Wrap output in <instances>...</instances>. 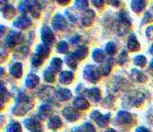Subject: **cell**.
Segmentation results:
<instances>
[{
  "label": "cell",
  "instance_id": "681fc988",
  "mask_svg": "<svg viewBox=\"0 0 153 132\" xmlns=\"http://www.w3.org/2000/svg\"><path fill=\"white\" fill-rule=\"evenodd\" d=\"M105 132H116V131H115V130H112V128H108L107 131H105Z\"/></svg>",
  "mask_w": 153,
  "mask_h": 132
},
{
  "label": "cell",
  "instance_id": "7c38bea8",
  "mask_svg": "<svg viewBox=\"0 0 153 132\" xmlns=\"http://www.w3.org/2000/svg\"><path fill=\"white\" fill-rule=\"evenodd\" d=\"M131 114L130 113H128L125 111H120L117 113V117H116V122H119V123L121 125H126V123H130L131 122Z\"/></svg>",
  "mask_w": 153,
  "mask_h": 132
},
{
  "label": "cell",
  "instance_id": "bcb514c9",
  "mask_svg": "<svg viewBox=\"0 0 153 132\" xmlns=\"http://www.w3.org/2000/svg\"><path fill=\"white\" fill-rule=\"evenodd\" d=\"M93 4H94L96 7H97V5H98V7H101V4H103V1H97V0H94Z\"/></svg>",
  "mask_w": 153,
  "mask_h": 132
},
{
  "label": "cell",
  "instance_id": "9c48e42d",
  "mask_svg": "<svg viewBox=\"0 0 153 132\" xmlns=\"http://www.w3.org/2000/svg\"><path fill=\"white\" fill-rule=\"evenodd\" d=\"M31 23H32V21L27 15H22V17H19L14 21V27L19 28V29H25V28L31 26Z\"/></svg>",
  "mask_w": 153,
  "mask_h": 132
},
{
  "label": "cell",
  "instance_id": "74e56055",
  "mask_svg": "<svg viewBox=\"0 0 153 132\" xmlns=\"http://www.w3.org/2000/svg\"><path fill=\"white\" fill-rule=\"evenodd\" d=\"M82 128H83V132H96L94 127L91 125L89 122H85V123L82 126Z\"/></svg>",
  "mask_w": 153,
  "mask_h": 132
},
{
  "label": "cell",
  "instance_id": "836d02e7",
  "mask_svg": "<svg viewBox=\"0 0 153 132\" xmlns=\"http://www.w3.org/2000/svg\"><path fill=\"white\" fill-rule=\"evenodd\" d=\"M134 64L138 65V66H146V64H147L146 56H143V55L135 56V59H134Z\"/></svg>",
  "mask_w": 153,
  "mask_h": 132
},
{
  "label": "cell",
  "instance_id": "c3c4849f",
  "mask_svg": "<svg viewBox=\"0 0 153 132\" xmlns=\"http://www.w3.org/2000/svg\"><path fill=\"white\" fill-rule=\"evenodd\" d=\"M110 3H111V4H112V5H114V7H117V5H119V4H120V1H110Z\"/></svg>",
  "mask_w": 153,
  "mask_h": 132
},
{
  "label": "cell",
  "instance_id": "816d5d0a",
  "mask_svg": "<svg viewBox=\"0 0 153 132\" xmlns=\"http://www.w3.org/2000/svg\"><path fill=\"white\" fill-rule=\"evenodd\" d=\"M149 54H152V55H153V46H152L151 48H149Z\"/></svg>",
  "mask_w": 153,
  "mask_h": 132
},
{
  "label": "cell",
  "instance_id": "f546056e",
  "mask_svg": "<svg viewBox=\"0 0 153 132\" xmlns=\"http://www.w3.org/2000/svg\"><path fill=\"white\" fill-rule=\"evenodd\" d=\"M65 61H66V64H68L71 69H76V59H75V56L73 54H69L68 56H66Z\"/></svg>",
  "mask_w": 153,
  "mask_h": 132
},
{
  "label": "cell",
  "instance_id": "4dcf8cb0",
  "mask_svg": "<svg viewBox=\"0 0 153 132\" xmlns=\"http://www.w3.org/2000/svg\"><path fill=\"white\" fill-rule=\"evenodd\" d=\"M68 48H69L68 43H66L65 41H61V42H59V43H57L56 51H57L59 54H66V52H68Z\"/></svg>",
  "mask_w": 153,
  "mask_h": 132
},
{
  "label": "cell",
  "instance_id": "44dd1931",
  "mask_svg": "<svg viewBox=\"0 0 153 132\" xmlns=\"http://www.w3.org/2000/svg\"><path fill=\"white\" fill-rule=\"evenodd\" d=\"M87 52H88V48H87V46H79L78 48H76L73 55L75 56V59H79V60H82L84 59L85 56H87Z\"/></svg>",
  "mask_w": 153,
  "mask_h": 132
},
{
  "label": "cell",
  "instance_id": "52a82bcc",
  "mask_svg": "<svg viewBox=\"0 0 153 132\" xmlns=\"http://www.w3.org/2000/svg\"><path fill=\"white\" fill-rule=\"evenodd\" d=\"M91 118H92L93 121H96V123H97L100 127H105L107 125L108 120H110V114L107 113V114L102 116L98 111H93L92 113H91Z\"/></svg>",
  "mask_w": 153,
  "mask_h": 132
},
{
  "label": "cell",
  "instance_id": "ac0fdd59",
  "mask_svg": "<svg viewBox=\"0 0 153 132\" xmlns=\"http://www.w3.org/2000/svg\"><path fill=\"white\" fill-rule=\"evenodd\" d=\"M38 83H40V79H38L37 75L30 74L26 79V87L28 88H35L36 85H38Z\"/></svg>",
  "mask_w": 153,
  "mask_h": 132
},
{
  "label": "cell",
  "instance_id": "ba28073f",
  "mask_svg": "<svg viewBox=\"0 0 153 132\" xmlns=\"http://www.w3.org/2000/svg\"><path fill=\"white\" fill-rule=\"evenodd\" d=\"M51 26L55 31H61V29H64V28H66V21H65V18L63 15L56 14V15H54V18H52V21H51Z\"/></svg>",
  "mask_w": 153,
  "mask_h": 132
},
{
  "label": "cell",
  "instance_id": "ffe728a7",
  "mask_svg": "<svg viewBox=\"0 0 153 132\" xmlns=\"http://www.w3.org/2000/svg\"><path fill=\"white\" fill-rule=\"evenodd\" d=\"M74 107L76 108V109H85V108H88V102L85 100L84 98H82V97H78V98H75L74 99Z\"/></svg>",
  "mask_w": 153,
  "mask_h": 132
},
{
  "label": "cell",
  "instance_id": "d4e9b609",
  "mask_svg": "<svg viewBox=\"0 0 153 132\" xmlns=\"http://www.w3.org/2000/svg\"><path fill=\"white\" fill-rule=\"evenodd\" d=\"M94 19V12L93 10H87L82 18V24L83 26H89Z\"/></svg>",
  "mask_w": 153,
  "mask_h": 132
},
{
  "label": "cell",
  "instance_id": "8d00e7d4",
  "mask_svg": "<svg viewBox=\"0 0 153 132\" xmlns=\"http://www.w3.org/2000/svg\"><path fill=\"white\" fill-rule=\"evenodd\" d=\"M42 61H44V59L40 57V56H37V55H35V56L32 57V65L37 67V66H40V65L42 64Z\"/></svg>",
  "mask_w": 153,
  "mask_h": 132
},
{
  "label": "cell",
  "instance_id": "d6986e66",
  "mask_svg": "<svg viewBox=\"0 0 153 132\" xmlns=\"http://www.w3.org/2000/svg\"><path fill=\"white\" fill-rule=\"evenodd\" d=\"M56 97L59 100H68L71 97V93L68 89H57L56 90Z\"/></svg>",
  "mask_w": 153,
  "mask_h": 132
},
{
  "label": "cell",
  "instance_id": "3957f363",
  "mask_svg": "<svg viewBox=\"0 0 153 132\" xmlns=\"http://www.w3.org/2000/svg\"><path fill=\"white\" fill-rule=\"evenodd\" d=\"M36 7L38 8V3L36 1H21L18 5V10L21 12L22 14H27L28 12L32 13V15L35 18L40 17V10H36Z\"/></svg>",
  "mask_w": 153,
  "mask_h": 132
},
{
  "label": "cell",
  "instance_id": "4fadbf2b",
  "mask_svg": "<svg viewBox=\"0 0 153 132\" xmlns=\"http://www.w3.org/2000/svg\"><path fill=\"white\" fill-rule=\"evenodd\" d=\"M117 22L121 27H125V29H128V28L130 27V19H129V17H128V13L124 10H121L117 14Z\"/></svg>",
  "mask_w": 153,
  "mask_h": 132
},
{
  "label": "cell",
  "instance_id": "e575fe53",
  "mask_svg": "<svg viewBox=\"0 0 153 132\" xmlns=\"http://www.w3.org/2000/svg\"><path fill=\"white\" fill-rule=\"evenodd\" d=\"M131 74L134 75V78H135V80H138V81H140V83L146 81V76H144V74H143V73L137 71V70H133Z\"/></svg>",
  "mask_w": 153,
  "mask_h": 132
},
{
  "label": "cell",
  "instance_id": "f6af8a7d",
  "mask_svg": "<svg viewBox=\"0 0 153 132\" xmlns=\"http://www.w3.org/2000/svg\"><path fill=\"white\" fill-rule=\"evenodd\" d=\"M149 15H151L149 13H147V14H146V18H144V19H143V23H146L147 21H149V19H151V17H149Z\"/></svg>",
  "mask_w": 153,
  "mask_h": 132
},
{
  "label": "cell",
  "instance_id": "9a60e30c",
  "mask_svg": "<svg viewBox=\"0 0 153 132\" xmlns=\"http://www.w3.org/2000/svg\"><path fill=\"white\" fill-rule=\"evenodd\" d=\"M73 73L71 71H61L60 73V76H59V81L61 84H70L73 81Z\"/></svg>",
  "mask_w": 153,
  "mask_h": 132
},
{
  "label": "cell",
  "instance_id": "4316f807",
  "mask_svg": "<svg viewBox=\"0 0 153 132\" xmlns=\"http://www.w3.org/2000/svg\"><path fill=\"white\" fill-rule=\"evenodd\" d=\"M144 7H146V1H143V0H133L131 1V9L135 13L142 12Z\"/></svg>",
  "mask_w": 153,
  "mask_h": 132
},
{
  "label": "cell",
  "instance_id": "7402d4cb",
  "mask_svg": "<svg viewBox=\"0 0 153 132\" xmlns=\"http://www.w3.org/2000/svg\"><path fill=\"white\" fill-rule=\"evenodd\" d=\"M3 4V7H1V12L4 14V17H7V18H10L13 15V13H14V7L10 5V4H8V3H4L1 1Z\"/></svg>",
  "mask_w": 153,
  "mask_h": 132
},
{
  "label": "cell",
  "instance_id": "277c9868",
  "mask_svg": "<svg viewBox=\"0 0 153 132\" xmlns=\"http://www.w3.org/2000/svg\"><path fill=\"white\" fill-rule=\"evenodd\" d=\"M84 78L88 80L91 83H96L97 80L100 79V75H101V71H100L98 67H96L93 65H87L84 67V71H83Z\"/></svg>",
  "mask_w": 153,
  "mask_h": 132
},
{
  "label": "cell",
  "instance_id": "603a6c76",
  "mask_svg": "<svg viewBox=\"0 0 153 132\" xmlns=\"http://www.w3.org/2000/svg\"><path fill=\"white\" fill-rule=\"evenodd\" d=\"M139 42L137 41L135 38V36L131 34L130 37H129V40H128V48L129 51H137V50H139Z\"/></svg>",
  "mask_w": 153,
  "mask_h": 132
},
{
  "label": "cell",
  "instance_id": "e0dca14e",
  "mask_svg": "<svg viewBox=\"0 0 153 132\" xmlns=\"http://www.w3.org/2000/svg\"><path fill=\"white\" fill-rule=\"evenodd\" d=\"M49 54H50V48L46 45H38L36 47V55L40 56V57L45 59V57H47Z\"/></svg>",
  "mask_w": 153,
  "mask_h": 132
},
{
  "label": "cell",
  "instance_id": "f35d334b",
  "mask_svg": "<svg viewBox=\"0 0 153 132\" xmlns=\"http://www.w3.org/2000/svg\"><path fill=\"white\" fill-rule=\"evenodd\" d=\"M88 7V1H85V0H78V1H75V8L78 9H85Z\"/></svg>",
  "mask_w": 153,
  "mask_h": 132
},
{
  "label": "cell",
  "instance_id": "5bb4252c",
  "mask_svg": "<svg viewBox=\"0 0 153 132\" xmlns=\"http://www.w3.org/2000/svg\"><path fill=\"white\" fill-rule=\"evenodd\" d=\"M85 94H87L91 100H93V102L101 100V92H100V89H97V88L88 89V90H85Z\"/></svg>",
  "mask_w": 153,
  "mask_h": 132
},
{
  "label": "cell",
  "instance_id": "60d3db41",
  "mask_svg": "<svg viewBox=\"0 0 153 132\" xmlns=\"http://www.w3.org/2000/svg\"><path fill=\"white\" fill-rule=\"evenodd\" d=\"M126 59H128L126 51H123L121 55H120V57H119V60H117V62L120 64V65H123V64H125V62H126Z\"/></svg>",
  "mask_w": 153,
  "mask_h": 132
},
{
  "label": "cell",
  "instance_id": "6da1fadb",
  "mask_svg": "<svg viewBox=\"0 0 153 132\" xmlns=\"http://www.w3.org/2000/svg\"><path fill=\"white\" fill-rule=\"evenodd\" d=\"M31 107H32V99L25 93H19V95L16 99V106L13 108V113L22 116L30 111Z\"/></svg>",
  "mask_w": 153,
  "mask_h": 132
},
{
  "label": "cell",
  "instance_id": "1f68e13d",
  "mask_svg": "<svg viewBox=\"0 0 153 132\" xmlns=\"http://www.w3.org/2000/svg\"><path fill=\"white\" fill-rule=\"evenodd\" d=\"M61 64H63V61H61L60 59H57V57H55V59H52L51 60V69L54 70V71H59V70L61 69Z\"/></svg>",
  "mask_w": 153,
  "mask_h": 132
},
{
  "label": "cell",
  "instance_id": "83f0119b",
  "mask_svg": "<svg viewBox=\"0 0 153 132\" xmlns=\"http://www.w3.org/2000/svg\"><path fill=\"white\" fill-rule=\"evenodd\" d=\"M92 57L94 61H97V62H103L105 59H106V56H105L103 54V51L102 50H94L93 52H92Z\"/></svg>",
  "mask_w": 153,
  "mask_h": 132
},
{
  "label": "cell",
  "instance_id": "b9f144b4",
  "mask_svg": "<svg viewBox=\"0 0 153 132\" xmlns=\"http://www.w3.org/2000/svg\"><path fill=\"white\" fill-rule=\"evenodd\" d=\"M66 14H68V18L71 22H76V21H78V15L73 14V12H71V10H66Z\"/></svg>",
  "mask_w": 153,
  "mask_h": 132
},
{
  "label": "cell",
  "instance_id": "ee69618b",
  "mask_svg": "<svg viewBox=\"0 0 153 132\" xmlns=\"http://www.w3.org/2000/svg\"><path fill=\"white\" fill-rule=\"evenodd\" d=\"M135 132H151V131H148L146 127H138Z\"/></svg>",
  "mask_w": 153,
  "mask_h": 132
},
{
  "label": "cell",
  "instance_id": "f1b7e54d",
  "mask_svg": "<svg viewBox=\"0 0 153 132\" xmlns=\"http://www.w3.org/2000/svg\"><path fill=\"white\" fill-rule=\"evenodd\" d=\"M44 79H45V81H47V83H54V80H55V74H54V70H52L51 67H49V69L45 70V73H44Z\"/></svg>",
  "mask_w": 153,
  "mask_h": 132
},
{
  "label": "cell",
  "instance_id": "2e32d148",
  "mask_svg": "<svg viewBox=\"0 0 153 132\" xmlns=\"http://www.w3.org/2000/svg\"><path fill=\"white\" fill-rule=\"evenodd\" d=\"M61 125H63V122H61L60 117H57V116H52L51 118L49 120V123H47V126H49V128H51V130L60 128Z\"/></svg>",
  "mask_w": 153,
  "mask_h": 132
},
{
  "label": "cell",
  "instance_id": "7dc6e473",
  "mask_svg": "<svg viewBox=\"0 0 153 132\" xmlns=\"http://www.w3.org/2000/svg\"><path fill=\"white\" fill-rule=\"evenodd\" d=\"M78 41H79V37H78V36L74 37V38H71V42H73V43H76Z\"/></svg>",
  "mask_w": 153,
  "mask_h": 132
},
{
  "label": "cell",
  "instance_id": "5b68a950",
  "mask_svg": "<svg viewBox=\"0 0 153 132\" xmlns=\"http://www.w3.org/2000/svg\"><path fill=\"white\" fill-rule=\"evenodd\" d=\"M23 41V34L19 32H16V31H10L9 32V34L5 37V40H4V45L5 46H9V47H13L18 43H21Z\"/></svg>",
  "mask_w": 153,
  "mask_h": 132
},
{
  "label": "cell",
  "instance_id": "f907efd6",
  "mask_svg": "<svg viewBox=\"0 0 153 132\" xmlns=\"http://www.w3.org/2000/svg\"><path fill=\"white\" fill-rule=\"evenodd\" d=\"M149 67H151V69H152V70H153V60H152V61H151V64H149Z\"/></svg>",
  "mask_w": 153,
  "mask_h": 132
},
{
  "label": "cell",
  "instance_id": "30bf717a",
  "mask_svg": "<svg viewBox=\"0 0 153 132\" xmlns=\"http://www.w3.org/2000/svg\"><path fill=\"white\" fill-rule=\"evenodd\" d=\"M25 126L27 127V130L32 132H41V125L38 121H36V118H27L25 121Z\"/></svg>",
  "mask_w": 153,
  "mask_h": 132
},
{
  "label": "cell",
  "instance_id": "8992f818",
  "mask_svg": "<svg viewBox=\"0 0 153 132\" xmlns=\"http://www.w3.org/2000/svg\"><path fill=\"white\" fill-rule=\"evenodd\" d=\"M41 40L44 41V43L46 46H51L54 45L55 42V37H54V33H52L51 28L47 27V26H44L41 29Z\"/></svg>",
  "mask_w": 153,
  "mask_h": 132
},
{
  "label": "cell",
  "instance_id": "d590c367",
  "mask_svg": "<svg viewBox=\"0 0 153 132\" xmlns=\"http://www.w3.org/2000/svg\"><path fill=\"white\" fill-rule=\"evenodd\" d=\"M106 52L108 55H115V52H116V46H115L114 42H108V43L106 45Z\"/></svg>",
  "mask_w": 153,
  "mask_h": 132
},
{
  "label": "cell",
  "instance_id": "d6a6232c",
  "mask_svg": "<svg viewBox=\"0 0 153 132\" xmlns=\"http://www.w3.org/2000/svg\"><path fill=\"white\" fill-rule=\"evenodd\" d=\"M7 132H22L21 125H19L18 122H12V123L7 127Z\"/></svg>",
  "mask_w": 153,
  "mask_h": 132
},
{
  "label": "cell",
  "instance_id": "ab89813d",
  "mask_svg": "<svg viewBox=\"0 0 153 132\" xmlns=\"http://www.w3.org/2000/svg\"><path fill=\"white\" fill-rule=\"evenodd\" d=\"M112 59H110L108 60V64H106L103 66V70H102V74L103 75H108V73H110V70H111V65H112Z\"/></svg>",
  "mask_w": 153,
  "mask_h": 132
},
{
  "label": "cell",
  "instance_id": "7a4b0ae2",
  "mask_svg": "<svg viewBox=\"0 0 153 132\" xmlns=\"http://www.w3.org/2000/svg\"><path fill=\"white\" fill-rule=\"evenodd\" d=\"M144 100V95L139 92H130L124 95V104H128L130 107H138Z\"/></svg>",
  "mask_w": 153,
  "mask_h": 132
},
{
  "label": "cell",
  "instance_id": "cb8c5ba5",
  "mask_svg": "<svg viewBox=\"0 0 153 132\" xmlns=\"http://www.w3.org/2000/svg\"><path fill=\"white\" fill-rule=\"evenodd\" d=\"M10 74L14 78H21L22 76V64L21 62L13 64L10 67Z\"/></svg>",
  "mask_w": 153,
  "mask_h": 132
},
{
  "label": "cell",
  "instance_id": "7bdbcfd3",
  "mask_svg": "<svg viewBox=\"0 0 153 132\" xmlns=\"http://www.w3.org/2000/svg\"><path fill=\"white\" fill-rule=\"evenodd\" d=\"M146 34H147V37H148V38L153 41V26H152V27H148V28H147V31H146Z\"/></svg>",
  "mask_w": 153,
  "mask_h": 132
},
{
  "label": "cell",
  "instance_id": "484cf974",
  "mask_svg": "<svg viewBox=\"0 0 153 132\" xmlns=\"http://www.w3.org/2000/svg\"><path fill=\"white\" fill-rule=\"evenodd\" d=\"M52 112V107H50L49 104H44L40 107V111H38V117L40 118H46L49 114H51Z\"/></svg>",
  "mask_w": 153,
  "mask_h": 132
},
{
  "label": "cell",
  "instance_id": "8fae6325",
  "mask_svg": "<svg viewBox=\"0 0 153 132\" xmlns=\"http://www.w3.org/2000/svg\"><path fill=\"white\" fill-rule=\"evenodd\" d=\"M63 116L66 118V121H69V122H73V121H76L79 118V116H78V113L75 112L74 108H64L63 109Z\"/></svg>",
  "mask_w": 153,
  "mask_h": 132
}]
</instances>
